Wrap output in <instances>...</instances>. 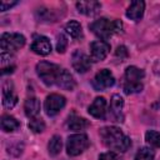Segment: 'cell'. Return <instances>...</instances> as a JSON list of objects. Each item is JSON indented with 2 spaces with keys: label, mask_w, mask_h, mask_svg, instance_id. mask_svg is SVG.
Segmentation results:
<instances>
[{
  "label": "cell",
  "mask_w": 160,
  "mask_h": 160,
  "mask_svg": "<svg viewBox=\"0 0 160 160\" xmlns=\"http://www.w3.org/2000/svg\"><path fill=\"white\" fill-rule=\"evenodd\" d=\"M29 129H30L32 132L39 134V132L44 131V129H45V122H44L42 119L34 118V119H31V120L29 121Z\"/></svg>",
  "instance_id": "cell-24"
},
{
  "label": "cell",
  "mask_w": 160,
  "mask_h": 160,
  "mask_svg": "<svg viewBox=\"0 0 160 160\" xmlns=\"http://www.w3.org/2000/svg\"><path fill=\"white\" fill-rule=\"evenodd\" d=\"M152 70H154V72H155L158 76H160V59H158V60L154 62Z\"/></svg>",
  "instance_id": "cell-30"
},
{
  "label": "cell",
  "mask_w": 160,
  "mask_h": 160,
  "mask_svg": "<svg viewBox=\"0 0 160 160\" xmlns=\"http://www.w3.org/2000/svg\"><path fill=\"white\" fill-rule=\"evenodd\" d=\"M89 114L96 119H104L106 114V100L102 96L96 98L88 109Z\"/></svg>",
  "instance_id": "cell-14"
},
{
  "label": "cell",
  "mask_w": 160,
  "mask_h": 160,
  "mask_svg": "<svg viewBox=\"0 0 160 160\" xmlns=\"http://www.w3.org/2000/svg\"><path fill=\"white\" fill-rule=\"evenodd\" d=\"M144 10H145V2L136 0L130 4V6L126 10V16L134 21H139L144 16Z\"/></svg>",
  "instance_id": "cell-16"
},
{
  "label": "cell",
  "mask_w": 160,
  "mask_h": 160,
  "mask_svg": "<svg viewBox=\"0 0 160 160\" xmlns=\"http://www.w3.org/2000/svg\"><path fill=\"white\" fill-rule=\"evenodd\" d=\"M65 98L60 94H50L45 102H44V109L48 116H55L64 106H65Z\"/></svg>",
  "instance_id": "cell-8"
},
{
  "label": "cell",
  "mask_w": 160,
  "mask_h": 160,
  "mask_svg": "<svg viewBox=\"0 0 160 160\" xmlns=\"http://www.w3.org/2000/svg\"><path fill=\"white\" fill-rule=\"evenodd\" d=\"M122 108H124V99L120 95L114 94L111 98V101H110V108H109V114H110V118L112 119V121H118V122L124 121Z\"/></svg>",
  "instance_id": "cell-11"
},
{
  "label": "cell",
  "mask_w": 160,
  "mask_h": 160,
  "mask_svg": "<svg viewBox=\"0 0 160 160\" xmlns=\"http://www.w3.org/2000/svg\"><path fill=\"white\" fill-rule=\"evenodd\" d=\"M36 15H38L39 21H55V19H56L55 16H52V11L51 10L44 9V8L38 9Z\"/></svg>",
  "instance_id": "cell-25"
},
{
  "label": "cell",
  "mask_w": 160,
  "mask_h": 160,
  "mask_svg": "<svg viewBox=\"0 0 160 160\" xmlns=\"http://www.w3.org/2000/svg\"><path fill=\"white\" fill-rule=\"evenodd\" d=\"M155 156V152L152 149L148 148V146H142L141 149H139V151L135 155L134 160H152Z\"/></svg>",
  "instance_id": "cell-22"
},
{
  "label": "cell",
  "mask_w": 160,
  "mask_h": 160,
  "mask_svg": "<svg viewBox=\"0 0 160 160\" xmlns=\"http://www.w3.org/2000/svg\"><path fill=\"white\" fill-rule=\"evenodd\" d=\"M19 128H20V122L14 116L2 115V118H1V129H2V131L11 132V131L18 130Z\"/></svg>",
  "instance_id": "cell-19"
},
{
  "label": "cell",
  "mask_w": 160,
  "mask_h": 160,
  "mask_svg": "<svg viewBox=\"0 0 160 160\" xmlns=\"http://www.w3.org/2000/svg\"><path fill=\"white\" fill-rule=\"evenodd\" d=\"M100 138L102 139V142L105 146H108L110 150H115V151H120V152L126 151L131 145L130 138L126 136L116 126L101 128L100 129Z\"/></svg>",
  "instance_id": "cell-2"
},
{
  "label": "cell",
  "mask_w": 160,
  "mask_h": 160,
  "mask_svg": "<svg viewBox=\"0 0 160 160\" xmlns=\"http://www.w3.org/2000/svg\"><path fill=\"white\" fill-rule=\"evenodd\" d=\"M16 4H18L16 1H5V0H2L0 2V9H1V11H6V10H9L10 8H12Z\"/></svg>",
  "instance_id": "cell-29"
},
{
  "label": "cell",
  "mask_w": 160,
  "mask_h": 160,
  "mask_svg": "<svg viewBox=\"0 0 160 160\" xmlns=\"http://www.w3.org/2000/svg\"><path fill=\"white\" fill-rule=\"evenodd\" d=\"M71 65H72L74 70H76L80 74H84L88 70H90V68H91V59L86 54H84L82 51L75 50L72 52V56H71Z\"/></svg>",
  "instance_id": "cell-9"
},
{
  "label": "cell",
  "mask_w": 160,
  "mask_h": 160,
  "mask_svg": "<svg viewBox=\"0 0 160 160\" xmlns=\"http://www.w3.org/2000/svg\"><path fill=\"white\" fill-rule=\"evenodd\" d=\"M76 9L79 12L84 14V15H88V16H92V15H96L100 9H101V4L99 1H78L76 2Z\"/></svg>",
  "instance_id": "cell-15"
},
{
  "label": "cell",
  "mask_w": 160,
  "mask_h": 160,
  "mask_svg": "<svg viewBox=\"0 0 160 160\" xmlns=\"http://www.w3.org/2000/svg\"><path fill=\"white\" fill-rule=\"evenodd\" d=\"M89 138L85 134H72L66 141V152L70 156H78L89 148Z\"/></svg>",
  "instance_id": "cell-6"
},
{
  "label": "cell",
  "mask_w": 160,
  "mask_h": 160,
  "mask_svg": "<svg viewBox=\"0 0 160 160\" xmlns=\"http://www.w3.org/2000/svg\"><path fill=\"white\" fill-rule=\"evenodd\" d=\"M99 160H120V159H119V156H118L115 152H112V151H108V152H102V154H100Z\"/></svg>",
  "instance_id": "cell-27"
},
{
  "label": "cell",
  "mask_w": 160,
  "mask_h": 160,
  "mask_svg": "<svg viewBox=\"0 0 160 160\" xmlns=\"http://www.w3.org/2000/svg\"><path fill=\"white\" fill-rule=\"evenodd\" d=\"M90 30L100 39L106 40L109 38H111L114 34L120 32L122 29V22L118 19L114 20H109L106 18H100L95 21H92L89 25Z\"/></svg>",
  "instance_id": "cell-3"
},
{
  "label": "cell",
  "mask_w": 160,
  "mask_h": 160,
  "mask_svg": "<svg viewBox=\"0 0 160 160\" xmlns=\"http://www.w3.org/2000/svg\"><path fill=\"white\" fill-rule=\"evenodd\" d=\"M24 110H25V115L28 118H30V119L36 118L40 112V101L34 96L28 98L24 104Z\"/></svg>",
  "instance_id": "cell-17"
},
{
  "label": "cell",
  "mask_w": 160,
  "mask_h": 160,
  "mask_svg": "<svg viewBox=\"0 0 160 160\" xmlns=\"http://www.w3.org/2000/svg\"><path fill=\"white\" fill-rule=\"evenodd\" d=\"M65 31L68 35H70L72 39H78L82 35V30H81V25L75 21V20H71L69 21L66 25H65Z\"/></svg>",
  "instance_id": "cell-21"
},
{
  "label": "cell",
  "mask_w": 160,
  "mask_h": 160,
  "mask_svg": "<svg viewBox=\"0 0 160 160\" xmlns=\"http://www.w3.org/2000/svg\"><path fill=\"white\" fill-rule=\"evenodd\" d=\"M14 69H15V66H14V65H9L8 68H2L1 74H2V75H5V74H11V72L14 71Z\"/></svg>",
  "instance_id": "cell-31"
},
{
  "label": "cell",
  "mask_w": 160,
  "mask_h": 160,
  "mask_svg": "<svg viewBox=\"0 0 160 160\" xmlns=\"http://www.w3.org/2000/svg\"><path fill=\"white\" fill-rule=\"evenodd\" d=\"M25 45V36L18 32H4L0 39L1 52H15Z\"/></svg>",
  "instance_id": "cell-5"
},
{
  "label": "cell",
  "mask_w": 160,
  "mask_h": 160,
  "mask_svg": "<svg viewBox=\"0 0 160 160\" xmlns=\"http://www.w3.org/2000/svg\"><path fill=\"white\" fill-rule=\"evenodd\" d=\"M145 140L150 145L156 146V148H160V132H158L155 130H149L145 134Z\"/></svg>",
  "instance_id": "cell-23"
},
{
  "label": "cell",
  "mask_w": 160,
  "mask_h": 160,
  "mask_svg": "<svg viewBox=\"0 0 160 160\" xmlns=\"http://www.w3.org/2000/svg\"><path fill=\"white\" fill-rule=\"evenodd\" d=\"M30 49L35 54L45 56V55H49L51 51V42L46 36H36L35 40L32 41Z\"/></svg>",
  "instance_id": "cell-13"
},
{
  "label": "cell",
  "mask_w": 160,
  "mask_h": 160,
  "mask_svg": "<svg viewBox=\"0 0 160 160\" xmlns=\"http://www.w3.org/2000/svg\"><path fill=\"white\" fill-rule=\"evenodd\" d=\"M115 55L116 58H120V60H124L128 58V50L125 46H118L116 51H115Z\"/></svg>",
  "instance_id": "cell-28"
},
{
  "label": "cell",
  "mask_w": 160,
  "mask_h": 160,
  "mask_svg": "<svg viewBox=\"0 0 160 160\" xmlns=\"http://www.w3.org/2000/svg\"><path fill=\"white\" fill-rule=\"evenodd\" d=\"M91 84H92V88L96 91H101V90H105L108 88H111L115 84V78H114V75L111 74L110 70L101 69L100 71H98L95 74Z\"/></svg>",
  "instance_id": "cell-7"
},
{
  "label": "cell",
  "mask_w": 160,
  "mask_h": 160,
  "mask_svg": "<svg viewBox=\"0 0 160 160\" xmlns=\"http://www.w3.org/2000/svg\"><path fill=\"white\" fill-rule=\"evenodd\" d=\"M145 76V71L136 66H128L125 70V80H124V92L125 94H136L142 90L141 80Z\"/></svg>",
  "instance_id": "cell-4"
},
{
  "label": "cell",
  "mask_w": 160,
  "mask_h": 160,
  "mask_svg": "<svg viewBox=\"0 0 160 160\" xmlns=\"http://www.w3.org/2000/svg\"><path fill=\"white\" fill-rule=\"evenodd\" d=\"M110 51V45L104 40H96L90 44V59L94 61L104 60Z\"/></svg>",
  "instance_id": "cell-10"
},
{
  "label": "cell",
  "mask_w": 160,
  "mask_h": 160,
  "mask_svg": "<svg viewBox=\"0 0 160 160\" xmlns=\"http://www.w3.org/2000/svg\"><path fill=\"white\" fill-rule=\"evenodd\" d=\"M18 102V96L14 92V86L10 80L2 84V105L6 109H12Z\"/></svg>",
  "instance_id": "cell-12"
},
{
  "label": "cell",
  "mask_w": 160,
  "mask_h": 160,
  "mask_svg": "<svg viewBox=\"0 0 160 160\" xmlns=\"http://www.w3.org/2000/svg\"><path fill=\"white\" fill-rule=\"evenodd\" d=\"M66 48H68V39H66V36L64 34H59L58 38H56V50H58V52L59 54L65 52Z\"/></svg>",
  "instance_id": "cell-26"
},
{
  "label": "cell",
  "mask_w": 160,
  "mask_h": 160,
  "mask_svg": "<svg viewBox=\"0 0 160 160\" xmlns=\"http://www.w3.org/2000/svg\"><path fill=\"white\" fill-rule=\"evenodd\" d=\"M36 74L40 80L48 85L52 86L56 85L64 90H74L75 89V80L72 75L64 68H60L56 64L40 61L36 64Z\"/></svg>",
  "instance_id": "cell-1"
},
{
  "label": "cell",
  "mask_w": 160,
  "mask_h": 160,
  "mask_svg": "<svg viewBox=\"0 0 160 160\" xmlns=\"http://www.w3.org/2000/svg\"><path fill=\"white\" fill-rule=\"evenodd\" d=\"M66 125L70 130L80 131V130H84L89 126V121L84 118H80V116H76V115H70L68 121H66Z\"/></svg>",
  "instance_id": "cell-18"
},
{
  "label": "cell",
  "mask_w": 160,
  "mask_h": 160,
  "mask_svg": "<svg viewBox=\"0 0 160 160\" xmlns=\"http://www.w3.org/2000/svg\"><path fill=\"white\" fill-rule=\"evenodd\" d=\"M61 148H62L61 138H60L59 135H54V136H51V139L49 140V144H48L49 154H50L51 156H56L58 154H60Z\"/></svg>",
  "instance_id": "cell-20"
}]
</instances>
